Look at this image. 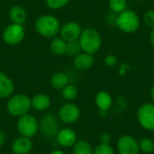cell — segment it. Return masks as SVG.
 Returning a JSON list of instances; mask_svg holds the SVG:
<instances>
[{
	"label": "cell",
	"instance_id": "11",
	"mask_svg": "<svg viewBox=\"0 0 154 154\" xmlns=\"http://www.w3.org/2000/svg\"><path fill=\"white\" fill-rule=\"evenodd\" d=\"M82 32V28L79 23L74 21H69L60 27V37L67 42L79 40Z\"/></svg>",
	"mask_w": 154,
	"mask_h": 154
},
{
	"label": "cell",
	"instance_id": "2",
	"mask_svg": "<svg viewBox=\"0 0 154 154\" xmlns=\"http://www.w3.org/2000/svg\"><path fill=\"white\" fill-rule=\"evenodd\" d=\"M115 25L125 33H134L140 29L141 20L135 11L126 9L117 14Z\"/></svg>",
	"mask_w": 154,
	"mask_h": 154
},
{
	"label": "cell",
	"instance_id": "15",
	"mask_svg": "<svg viewBox=\"0 0 154 154\" xmlns=\"http://www.w3.org/2000/svg\"><path fill=\"white\" fill-rule=\"evenodd\" d=\"M14 90L13 80L4 72L0 71V98L11 97Z\"/></svg>",
	"mask_w": 154,
	"mask_h": 154
},
{
	"label": "cell",
	"instance_id": "23",
	"mask_svg": "<svg viewBox=\"0 0 154 154\" xmlns=\"http://www.w3.org/2000/svg\"><path fill=\"white\" fill-rule=\"evenodd\" d=\"M139 148L143 153H152L154 152V141L150 137H143L139 142Z\"/></svg>",
	"mask_w": 154,
	"mask_h": 154
},
{
	"label": "cell",
	"instance_id": "28",
	"mask_svg": "<svg viewBox=\"0 0 154 154\" xmlns=\"http://www.w3.org/2000/svg\"><path fill=\"white\" fill-rule=\"evenodd\" d=\"M143 21L147 26L151 28L154 27V10L151 9L145 12L143 15Z\"/></svg>",
	"mask_w": 154,
	"mask_h": 154
},
{
	"label": "cell",
	"instance_id": "26",
	"mask_svg": "<svg viewBox=\"0 0 154 154\" xmlns=\"http://www.w3.org/2000/svg\"><path fill=\"white\" fill-rule=\"evenodd\" d=\"M46 5L49 8L52 10H58L64 7L69 0H45Z\"/></svg>",
	"mask_w": 154,
	"mask_h": 154
},
{
	"label": "cell",
	"instance_id": "19",
	"mask_svg": "<svg viewBox=\"0 0 154 154\" xmlns=\"http://www.w3.org/2000/svg\"><path fill=\"white\" fill-rule=\"evenodd\" d=\"M50 50L53 54L57 56H61L63 54H66L67 42L64 41L61 37H54L51 42Z\"/></svg>",
	"mask_w": 154,
	"mask_h": 154
},
{
	"label": "cell",
	"instance_id": "17",
	"mask_svg": "<svg viewBox=\"0 0 154 154\" xmlns=\"http://www.w3.org/2000/svg\"><path fill=\"white\" fill-rule=\"evenodd\" d=\"M9 17L14 23L23 24L27 18V13L25 9L20 5H14L9 11Z\"/></svg>",
	"mask_w": 154,
	"mask_h": 154
},
{
	"label": "cell",
	"instance_id": "10",
	"mask_svg": "<svg viewBox=\"0 0 154 154\" xmlns=\"http://www.w3.org/2000/svg\"><path fill=\"white\" fill-rule=\"evenodd\" d=\"M80 116L79 107L72 103L63 105L59 110V118L65 124H73L79 120Z\"/></svg>",
	"mask_w": 154,
	"mask_h": 154
},
{
	"label": "cell",
	"instance_id": "6",
	"mask_svg": "<svg viewBox=\"0 0 154 154\" xmlns=\"http://www.w3.org/2000/svg\"><path fill=\"white\" fill-rule=\"evenodd\" d=\"M25 36V31L23 24L14 23L7 25L3 32L4 42L11 46L21 43Z\"/></svg>",
	"mask_w": 154,
	"mask_h": 154
},
{
	"label": "cell",
	"instance_id": "7",
	"mask_svg": "<svg viewBox=\"0 0 154 154\" xmlns=\"http://www.w3.org/2000/svg\"><path fill=\"white\" fill-rule=\"evenodd\" d=\"M137 120L140 125L148 131H154V105L144 103L137 110Z\"/></svg>",
	"mask_w": 154,
	"mask_h": 154
},
{
	"label": "cell",
	"instance_id": "5",
	"mask_svg": "<svg viewBox=\"0 0 154 154\" xmlns=\"http://www.w3.org/2000/svg\"><path fill=\"white\" fill-rule=\"evenodd\" d=\"M39 125L36 118L30 114H25L19 117L17 121V130L22 136L32 138L38 131Z\"/></svg>",
	"mask_w": 154,
	"mask_h": 154
},
{
	"label": "cell",
	"instance_id": "33",
	"mask_svg": "<svg viewBox=\"0 0 154 154\" xmlns=\"http://www.w3.org/2000/svg\"><path fill=\"white\" fill-rule=\"evenodd\" d=\"M150 43L154 48V27L152 28L151 32H150Z\"/></svg>",
	"mask_w": 154,
	"mask_h": 154
},
{
	"label": "cell",
	"instance_id": "29",
	"mask_svg": "<svg viewBox=\"0 0 154 154\" xmlns=\"http://www.w3.org/2000/svg\"><path fill=\"white\" fill-rule=\"evenodd\" d=\"M105 63L106 66L108 67H115L117 65L118 63V60L117 57L114 54H108L106 58H105Z\"/></svg>",
	"mask_w": 154,
	"mask_h": 154
},
{
	"label": "cell",
	"instance_id": "34",
	"mask_svg": "<svg viewBox=\"0 0 154 154\" xmlns=\"http://www.w3.org/2000/svg\"><path fill=\"white\" fill-rule=\"evenodd\" d=\"M51 154H67V153H66L65 152L61 151V150H55V151L51 152Z\"/></svg>",
	"mask_w": 154,
	"mask_h": 154
},
{
	"label": "cell",
	"instance_id": "3",
	"mask_svg": "<svg viewBox=\"0 0 154 154\" xmlns=\"http://www.w3.org/2000/svg\"><path fill=\"white\" fill-rule=\"evenodd\" d=\"M79 42L82 51L92 55L97 53L102 45L100 33L94 28H86L82 30Z\"/></svg>",
	"mask_w": 154,
	"mask_h": 154
},
{
	"label": "cell",
	"instance_id": "24",
	"mask_svg": "<svg viewBox=\"0 0 154 154\" xmlns=\"http://www.w3.org/2000/svg\"><path fill=\"white\" fill-rule=\"evenodd\" d=\"M81 47L79 44V40L77 41H72V42H67V50H66V54H68L69 56H77L78 54H79L81 52Z\"/></svg>",
	"mask_w": 154,
	"mask_h": 154
},
{
	"label": "cell",
	"instance_id": "9",
	"mask_svg": "<svg viewBox=\"0 0 154 154\" xmlns=\"http://www.w3.org/2000/svg\"><path fill=\"white\" fill-rule=\"evenodd\" d=\"M119 154H139V142L131 135H123L116 143Z\"/></svg>",
	"mask_w": 154,
	"mask_h": 154
},
{
	"label": "cell",
	"instance_id": "35",
	"mask_svg": "<svg viewBox=\"0 0 154 154\" xmlns=\"http://www.w3.org/2000/svg\"><path fill=\"white\" fill-rule=\"evenodd\" d=\"M151 98H152V100L154 102V85L152 86V89H151Z\"/></svg>",
	"mask_w": 154,
	"mask_h": 154
},
{
	"label": "cell",
	"instance_id": "8",
	"mask_svg": "<svg viewBox=\"0 0 154 154\" xmlns=\"http://www.w3.org/2000/svg\"><path fill=\"white\" fill-rule=\"evenodd\" d=\"M41 133L46 138H53L57 136V134L60 131V124L58 118L52 114L45 115L40 123Z\"/></svg>",
	"mask_w": 154,
	"mask_h": 154
},
{
	"label": "cell",
	"instance_id": "31",
	"mask_svg": "<svg viewBox=\"0 0 154 154\" xmlns=\"http://www.w3.org/2000/svg\"><path fill=\"white\" fill-rule=\"evenodd\" d=\"M128 71H129V66H128V64L123 63V64L120 65L119 69H118V72H119V74H120L121 76L125 75Z\"/></svg>",
	"mask_w": 154,
	"mask_h": 154
},
{
	"label": "cell",
	"instance_id": "36",
	"mask_svg": "<svg viewBox=\"0 0 154 154\" xmlns=\"http://www.w3.org/2000/svg\"><path fill=\"white\" fill-rule=\"evenodd\" d=\"M137 1H139V2H148L150 0H137Z\"/></svg>",
	"mask_w": 154,
	"mask_h": 154
},
{
	"label": "cell",
	"instance_id": "27",
	"mask_svg": "<svg viewBox=\"0 0 154 154\" xmlns=\"http://www.w3.org/2000/svg\"><path fill=\"white\" fill-rule=\"evenodd\" d=\"M94 154H115V151L110 144L100 143L95 148Z\"/></svg>",
	"mask_w": 154,
	"mask_h": 154
},
{
	"label": "cell",
	"instance_id": "22",
	"mask_svg": "<svg viewBox=\"0 0 154 154\" xmlns=\"http://www.w3.org/2000/svg\"><path fill=\"white\" fill-rule=\"evenodd\" d=\"M108 6L113 14H119L127 9V2L126 0H109Z\"/></svg>",
	"mask_w": 154,
	"mask_h": 154
},
{
	"label": "cell",
	"instance_id": "4",
	"mask_svg": "<svg viewBox=\"0 0 154 154\" xmlns=\"http://www.w3.org/2000/svg\"><path fill=\"white\" fill-rule=\"evenodd\" d=\"M32 107L31 98L24 94H17L11 97L7 102V112L16 117H20L25 114H28Z\"/></svg>",
	"mask_w": 154,
	"mask_h": 154
},
{
	"label": "cell",
	"instance_id": "16",
	"mask_svg": "<svg viewBox=\"0 0 154 154\" xmlns=\"http://www.w3.org/2000/svg\"><path fill=\"white\" fill-rule=\"evenodd\" d=\"M95 102H96L97 106L102 112L108 111L111 108L112 105H113L112 97L106 91H100V92H98L97 94V96H96Z\"/></svg>",
	"mask_w": 154,
	"mask_h": 154
},
{
	"label": "cell",
	"instance_id": "32",
	"mask_svg": "<svg viewBox=\"0 0 154 154\" xmlns=\"http://www.w3.org/2000/svg\"><path fill=\"white\" fill-rule=\"evenodd\" d=\"M5 142V134L2 130H0V148L3 146Z\"/></svg>",
	"mask_w": 154,
	"mask_h": 154
},
{
	"label": "cell",
	"instance_id": "37",
	"mask_svg": "<svg viewBox=\"0 0 154 154\" xmlns=\"http://www.w3.org/2000/svg\"><path fill=\"white\" fill-rule=\"evenodd\" d=\"M153 73H154V71H153Z\"/></svg>",
	"mask_w": 154,
	"mask_h": 154
},
{
	"label": "cell",
	"instance_id": "21",
	"mask_svg": "<svg viewBox=\"0 0 154 154\" xmlns=\"http://www.w3.org/2000/svg\"><path fill=\"white\" fill-rule=\"evenodd\" d=\"M73 154H94V150L88 142L80 140L73 145Z\"/></svg>",
	"mask_w": 154,
	"mask_h": 154
},
{
	"label": "cell",
	"instance_id": "1",
	"mask_svg": "<svg viewBox=\"0 0 154 154\" xmlns=\"http://www.w3.org/2000/svg\"><path fill=\"white\" fill-rule=\"evenodd\" d=\"M36 32L46 38H54L60 31V21L51 14H43L38 17L34 23Z\"/></svg>",
	"mask_w": 154,
	"mask_h": 154
},
{
	"label": "cell",
	"instance_id": "30",
	"mask_svg": "<svg viewBox=\"0 0 154 154\" xmlns=\"http://www.w3.org/2000/svg\"><path fill=\"white\" fill-rule=\"evenodd\" d=\"M99 141L101 143L103 144H109L110 142H111V136L108 133L105 132V133H102L99 136Z\"/></svg>",
	"mask_w": 154,
	"mask_h": 154
},
{
	"label": "cell",
	"instance_id": "12",
	"mask_svg": "<svg viewBox=\"0 0 154 154\" xmlns=\"http://www.w3.org/2000/svg\"><path fill=\"white\" fill-rule=\"evenodd\" d=\"M57 142L58 143L65 148L73 147L77 142V134L70 128H63L59 131L57 134Z\"/></svg>",
	"mask_w": 154,
	"mask_h": 154
},
{
	"label": "cell",
	"instance_id": "14",
	"mask_svg": "<svg viewBox=\"0 0 154 154\" xmlns=\"http://www.w3.org/2000/svg\"><path fill=\"white\" fill-rule=\"evenodd\" d=\"M32 149V143L30 138L21 136L14 140L12 144V151L14 154H28Z\"/></svg>",
	"mask_w": 154,
	"mask_h": 154
},
{
	"label": "cell",
	"instance_id": "18",
	"mask_svg": "<svg viewBox=\"0 0 154 154\" xmlns=\"http://www.w3.org/2000/svg\"><path fill=\"white\" fill-rule=\"evenodd\" d=\"M32 107L37 111H44L51 106V98L46 94H37L32 99Z\"/></svg>",
	"mask_w": 154,
	"mask_h": 154
},
{
	"label": "cell",
	"instance_id": "25",
	"mask_svg": "<svg viewBox=\"0 0 154 154\" xmlns=\"http://www.w3.org/2000/svg\"><path fill=\"white\" fill-rule=\"evenodd\" d=\"M62 97L67 100H73L78 96V88L74 85H67L61 90Z\"/></svg>",
	"mask_w": 154,
	"mask_h": 154
},
{
	"label": "cell",
	"instance_id": "13",
	"mask_svg": "<svg viewBox=\"0 0 154 154\" xmlns=\"http://www.w3.org/2000/svg\"><path fill=\"white\" fill-rule=\"evenodd\" d=\"M95 63V59L92 54L87 52H80L74 58V66L79 70H88Z\"/></svg>",
	"mask_w": 154,
	"mask_h": 154
},
{
	"label": "cell",
	"instance_id": "20",
	"mask_svg": "<svg viewBox=\"0 0 154 154\" xmlns=\"http://www.w3.org/2000/svg\"><path fill=\"white\" fill-rule=\"evenodd\" d=\"M69 84V78L64 72H57L51 79V85L54 89L62 90Z\"/></svg>",
	"mask_w": 154,
	"mask_h": 154
}]
</instances>
